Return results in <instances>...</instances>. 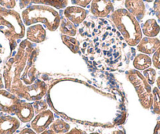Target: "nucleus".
<instances>
[{"instance_id":"f257e3e1","label":"nucleus","mask_w":160,"mask_h":134,"mask_svg":"<svg viewBox=\"0 0 160 134\" xmlns=\"http://www.w3.org/2000/svg\"><path fill=\"white\" fill-rule=\"evenodd\" d=\"M38 53L35 43L23 40L16 53L4 64L2 78L6 89L21 100L39 101L48 91L47 85L37 78L35 63Z\"/></svg>"},{"instance_id":"f03ea898","label":"nucleus","mask_w":160,"mask_h":134,"mask_svg":"<svg viewBox=\"0 0 160 134\" xmlns=\"http://www.w3.org/2000/svg\"><path fill=\"white\" fill-rule=\"evenodd\" d=\"M111 20L128 46H138L143 38V34L139 22L134 16L126 9L121 8L115 10L112 13Z\"/></svg>"},{"instance_id":"7ed1b4c3","label":"nucleus","mask_w":160,"mask_h":134,"mask_svg":"<svg viewBox=\"0 0 160 134\" xmlns=\"http://www.w3.org/2000/svg\"><path fill=\"white\" fill-rule=\"evenodd\" d=\"M21 19L26 26L42 23L50 32L59 28L61 17L53 7L43 5H32L23 10Z\"/></svg>"},{"instance_id":"20e7f679","label":"nucleus","mask_w":160,"mask_h":134,"mask_svg":"<svg viewBox=\"0 0 160 134\" xmlns=\"http://www.w3.org/2000/svg\"><path fill=\"white\" fill-rule=\"evenodd\" d=\"M126 77L134 87L141 106L147 110L152 108V88L151 85L146 81L143 74L136 69H130L127 72Z\"/></svg>"},{"instance_id":"39448f33","label":"nucleus","mask_w":160,"mask_h":134,"mask_svg":"<svg viewBox=\"0 0 160 134\" xmlns=\"http://www.w3.org/2000/svg\"><path fill=\"white\" fill-rule=\"evenodd\" d=\"M21 101L7 89H0V112L14 115Z\"/></svg>"},{"instance_id":"423d86ee","label":"nucleus","mask_w":160,"mask_h":134,"mask_svg":"<svg viewBox=\"0 0 160 134\" xmlns=\"http://www.w3.org/2000/svg\"><path fill=\"white\" fill-rule=\"evenodd\" d=\"M54 120V115L51 111H44L34 117L31 122V129H33L37 134L42 133L50 127Z\"/></svg>"},{"instance_id":"0eeeda50","label":"nucleus","mask_w":160,"mask_h":134,"mask_svg":"<svg viewBox=\"0 0 160 134\" xmlns=\"http://www.w3.org/2000/svg\"><path fill=\"white\" fill-rule=\"evenodd\" d=\"M114 11L112 0H92L90 3V12L97 17H106Z\"/></svg>"},{"instance_id":"6e6552de","label":"nucleus","mask_w":160,"mask_h":134,"mask_svg":"<svg viewBox=\"0 0 160 134\" xmlns=\"http://www.w3.org/2000/svg\"><path fill=\"white\" fill-rule=\"evenodd\" d=\"M64 17L73 23L75 26L82 24L88 15V11L82 7L72 6L66 7L64 10Z\"/></svg>"},{"instance_id":"1a4fd4ad","label":"nucleus","mask_w":160,"mask_h":134,"mask_svg":"<svg viewBox=\"0 0 160 134\" xmlns=\"http://www.w3.org/2000/svg\"><path fill=\"white\" fill-rule=\"evenodd\" d=\"M21 126L17 117L10 115H0V134H14Z\"/></svg>"},{"instance_id":"9d476101","label":"nucleus","mask_w":160,"mask_h":134,"mask_svg":"<svg viewBox=\"0 0 160 134\" xmlns=\"http://www.w3.org/2000/svg\"><path fill=\"white\" fill-rule=\"evenodd\" d=\"M68 0H20L21 9H25L32 5H43L61 10L68 7Z\"/></svg>"},{"instance_id":"9b49d317","label":"nucleus","mask_w":160,"mask_h":134,"mask_svg":"<svg viewBox=\"0 0 160 134\" xmlns=\"http://www.w3.org/2000/svg\"><path fill=\"white\" fill-rule=\"evenodd\" d=\"M35 111H34L33 105L32 103L25 102L21 100V102L18 104L16 114H15L20 122L23 123L32 122V120L35 117Z\"/></svg>"},{"instance_id":"f8f14e48","label":"nucleus","mask_w":160,"mask_h":134,"mask_svg":"<svg viewBox=\"0 0 160 134\" xmlns=\"http://www.w3.org/2000/svg\"><path fill=\"white\" fill-rule=\"evenodd\" d=\"M160 47V39L158 38L144 37L137 46V50L141 53L147 55L153 54Z\"/></svg>"},{"instance_id":"ddd939ff","label":"nucleus","mask_w":160,"mask_h":134,"mask_svg":"<svg viewBox=\"0 0 160 134\" xmlns=\"http://www.w3.org/2000/svg\"><path fill=\"white\" fill-rule=\"evenodd\" d=\"M26 36L28 41L36 44L45 41L47 38V32L42 24H36L28 27L26 31Z\"/></svg>"},{"instance_id":"4468645a","label":"nucleus","mask_w":160,"mask_h":134,"mask_svg":"<svg viewBox=\"0 0 160 134\" xmlns=\"http://www.w3.org/2000/svg\"><path fill=\"white\" fill-rule=\"evenodd\" d=\"M126 10L131 13L137 20H142L145 15L146 9L144 0H126Z\"/></svg>"},{"instance_id":"2eb2a0df","label":"nucleus","mask_w":160,"mask_h":134,"mask_svg":"<svg viewBox=\"0 0 160 134\" xmlns=\"http://www.w3.org/2000/svg\"><path fill=\"white\" fill-rule=\"evenodd\" d=\"M142 34L145 35V37L149 38H155L159 34L160 32V26L158 24L155 19H148L143 24Z\"/></svg>"},{"instance_id":"dca6fc26","label":"nucleus","mask_w":160,"mask_h":134,"mask_svg":"<svg viewBox=\"0 0 160 134\" xmlns=\"http://www.w3.org/2000/svg\"><path fill=\"white\" fill-rule=\"evenodd\" d=\"M133 67L139 72L144 71L151 67V66L152 65V58L148 55L141 53L135 56L133 61Z\"/></svg>"},{"instance_id":"f3484780","label":"nucleus","mask_w":160,"mask_h":134,"mask_svg":"<svg viewBox=\"0 0 160 134\" xmlns=\"http://www.w3.org/2000/svg\"><path fill=\"white\" fill-rule=\"evenodd\" d=\"M59 29L61 33L64 35H68V36L74 37L77 34L76 26L64 17H61Z\"/></svg>"},{"instance_id":"a211bd4d","label":"nucleus","mask_w":160,"mask_h":134,"mask_svg":"<svg viewBox=\"0 0 160 134\" xmlns=\"http://www.w3.org/2000/svg\"><path fill=\"white\" fill-rule=\"evenodd\" d=\"M49 129L53 131L56 134H65L66 132L70 130L71 126L65 121L61 119V118H58V119L54 120L51 123Z\"/></svg>"},{"instance_id":"6ab92c4d","label":"nucleus","mask_w":160,"mask_h":134,"mask_svg":"<svg viewBox=\"0 0 160 134\" xmlns=\"http://www.w3.org/2000/svg\"><path fill=\"white\" fill-rule=\"evenodd\" d=\"M61 40L65 45L66 47L74 53H80L81 50H80V42L78 40L74 37L68 36V35H61Z\"/></svg>"},{"instance_id":"aec40b11","label":"nucleus","mask_w":160,"mask_h":134,"mask_svg":"<svg viewBox=\"0 0 160 134\" xmlns=\"http://www.w3.org/2000/svg\"><path fill=\"white\" fill-rule=\"evenodd\" d=\"M152 94H153L152 110L154 113L160 115V90L157 86L152 89Z\"/></svg>"},{"instance_id":"412c9836","label":"nucleus","mask_w":160,"mask_h":134,"mask_svg":"<svg viewBox=\"0 0 160 134\" xmlns=\"http://www.w3.org/2000/svg\"><path fill=\"white\" fill-rule=\"evenodd\" d=\"M143 75H144L146 81H147L151 86L155 84V82H156L157 72L156 71H155V69L152 68V67H149V68L143 71Z\"/></svg>"},{"instance_id":"4be33fe9","label":"nucleus","mask_w":160,"mask_h":134,"mask_svg":"<svg viewBox=\"0 0 160 134\" xmlns=\"http://www.w3.org/2000/svg\"><path fill=\"white\" fill-rule=\"evenodd\" d=\"M32 105H33L34 111H35V115H38V114L41 113V112H44V111L48 110V104L43 100H39V101H34L32 103Z\"/></svg>"},{"instance_id":"5701e85b","label":"nucleus","mask_w":160,"mask_h":134,"mask_svg":"<svg viewBox=\"0 0 160 134\" xmlns=\"http://www.w3.org/2000/svg\"><path fill=\"white\" fill-rule=\"evenodd\" d=\"M152 61L154 67L160 70V47L153 53Z\"/></svg>"},{"instance_id":"b1692460","label":"nucleus","mask_w":160,"mask_h":134,"mask_svg":"<svg viewBox=\"0 0 160 134\" xmlns=\"http://www.w3.org/2000/svg\"><path fill=\"white\" fill-rule=\"evenodd\" d=\"M7 52H6V47L3 44L0 42V67L2 64H6L8 61V57H7Z\"/></svg>"},{"instance_id":"393cba45","label":"nucleus","mask_w":160,"mask_h":134,"mask_svg":"<svg viewBox=\"0 0 160 134\" xmlns=\"http://www.w3.org/2000/svg\"><path fill=\"white\" fill-rule=\"evenodd\" d=\"M0 5L8 10H12L16 7V0H0Z\"/></svg>"},{"instance_id":"a878e982","label":"nucleus","mask_w":160,"mask_h":134,"mask_svg":"<svg viewBox=\"0 0 160 134\" xmlns=\"http://www.w3.org/2000/svg\"><path fill=\"white\" fill-rule=\"evenodd\" d=\"M71 1H72V4L75 5L76 7H82V8L87 7L92 2V0H71Z\"/></svg>"},{"instance_id":"bb28decb","label":"nucleus","mask_w":160,"mask_h":134,"mask_svg":"<svg viewBox=\"0 0 160 134\" xmlns=\"http://www.w3.org/2000/svg\"><path fill=\"white\" fill-rule=\"evenodd\" d=\"M153 9L158 21L160 22V0H155L154 1Z\"/></svg>"},{"instance_id":"cd10ccee","label":"nucleus","mask_w":160,"mask_h":134,"mask_svg":"<svg viewBox=\"0 0 160 134\" xmlns=\"http://www.w3.org/2000/svg\"><path fill=\"white\" fill-rule=\"evenodd\" d=\"M65 134H87V132L82 129H78V128H72Z\"/></svg>"},{"instance_id":"c85d7f7f","label":"nucleus","mask_w":160,"mask_h":134,"mask_svg":"<svg viewBox=\"0 0 160 134\" xmlns=\"http://www.w3.org/2000/svg\"><path fill=\"white\" fill-rule=\"evenodd\" d=\"M18 134H37L33 129H29V128H25V129H23L22 130H21Z\"/></svg>"},{"instance_id":"c756f323","label":"nucleus","mask_w":160,"mask_h":134,"mask_svg":"<svg viewBox=\"0 0 160 134\" xmlns=\"http://www.w3.org/2000/svg\"><path fill=\"white\" fill-rule=\"evenodd\" d=\"M153 134H160V120L157 122L156 126H155V129H154Z\"/></svg>"},{"instance_id":"7c9ffc66","label":"nucleus","mask_w":160,"mask_h":134,"mask_svg":"<svg viewBox=\"0 0 160 134\" xmlns=\"http://www.w3.org/2000/svg\"><path fill=\"white\" fill-rule=\"evenodd\" d=\"M4 88H5V85H4L3 78H2V75L0 74V89H3Z\"/></svg>"},{"instance_id":"2f4dec72","label":"nucleus","mask_w":160,"mask_h":134,"mask_svg":"<svg viewBox=\"0 0 160 134\" xmlns=\"http://www.w3.org/2000/svg\"><path fill=\"white\" fill-rule=\"evenodd\" d=\"M40 134H56V133H55V132H53V131H52L51 129H47V130L43 131V132H42V133H40Z\"/></svg>"},{"instance_id":"473e14b6","label":"nucleus","mask_w":160,"mask_h":134,"mask_svg":"<svg viewBox=\"0 0 160 134\" xmlns=\"http://www.w3.org/2000/svg\"><path fill=\"white\" fill-rule=\"evenodd\" d=\"M111 134H126L125 132L122 130H115L113 132H112Z\"/></svg>"},{"instance_id":"72a5a7b5","label":"nucleus","mask_w":160,"mask_h":134,"mask_svg":"<svg viewBox=\"0 0 160 134\" xmlns=\"http://www.w3.org/2000/svg\"><path fill=\"white\" fill-rule=\"evenodd\" d=\"M156 84H157V87H158L160 90V76L158 77V78H157Z\"/></svg>"},{"instance_id":"f704fd0d","label":"nucleus","mask_w":160,"mask_h":134,"mask_svg":"<svg viewBox=\"0 0 160 134\" xmlns=\"http://www.w3.org/2000/svg\"><path fill=\"white\" fill-rule=\"evenodd\" d=\"M144 1L146 2H154L155 0H144Z\"/></svg>"},{"instance_id":"c9c22d12","label":"nucleus","mask_w":160,"mask_h":134,"mask_svg":"<svg viewBox=\"0 0 160 134\" xmlns=\"http://www.w3.org/2000/svg\"><path fill=\"white\" fill-rule=\"evenodd\" d=\"M90 134H100L99 132H92V133H90Z\"/></svg>"},{"instance_id":"e433bc0d","label":"nucleus","mask_w":160,"mask_h":134,"mask_svg":"<svg viewBox=\"0 0 160 134\" xmlns=\"http://www.w3.org/2000/svg\"><path fill=\"white\" fill-rule=\"evenodd\" d=\"M112 1H118V2H120V1H122V0H112Z\"/></svg>"}]
</instances>
